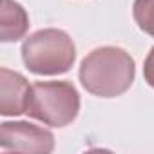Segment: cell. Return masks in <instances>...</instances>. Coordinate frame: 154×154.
Segmentation results:
<instances>
[{
    "mask_svg": "<svg viewBox=\"0 0 154 154\" xmlns=\"http://www.w3.org/2000/svg\"><path fill=\"white\" fill-rule=\"evenodd\" d=\"M143 76H145V82L154 89V47L149 51L145 63H143Z\"/></svg>",
    "mask_w": 154,
    "mask_h": 154,
    "instance_id": "cell-8",
    "label": "cell"
},
{
    "mask_svg": "<svg viewBox=\"0 0 154 154\" xmlns=\"http://www.w3.org/2000/svg\"><path fill=\"white\" fill-rule=\"evenodd\" d=\"M132 17L138 27L154 38V0H134Z\"/></svg>",
    "mask_w": 154,
    "mask_h": 154,
    "instance_id": "cell-7",
    "label": "cell"
},
{
    "mask_svg": "<svg viewBox=\"0 0 154 154\" xmlns=\"http://www.w3.org/2000/svg\"><path fill=\"white\" fill-rule=\"evenodd\" d=\"M134 60L122 49L103 45L91 51L80 63V82L84 89L100 98H116L127 93L134 82Z\"/></svg>",
    "mask_w": 154,
    "mask_h": 154,
    "instance_id": "cell-1",
    "label": "cell"
},
{
    "mask_svg": "<svg viewBox=\"0 0 154 154\" xmlns=\"http://www.w3.org/2000/svg\"><path fill=\"white\" fill-rule=\"evenodd\" d=\"M74 58V42L62 29H40L27 36L22 44V60L35 74H63L72 67Z\"/></svg>",
    "mask_w": 154,
    "mask_h": 154,
    "instance_id": "cell-2",
    "label": "cell"
},
{
    "mask_svg": "<svg viewBox=\"0 0 154 154\" xmlns=\"http://www.w3.org/2000/svg\"><path fill=\"white\" fill-rule=\"evenodd\" d=\"M0 147L2 150L49 154L54 149V136L29 122H4L0 125Z\"/></svg>",
    "mask_w": 154,
    "mask_h": 154,
    "instance_id": "cell-4",
    "label": "cell"
},
{
    "mask_svg": "<svg viewBox=\"0 0 154 154\" xmlns=\"http://www.w3.org/2000/svg\"><path fill=\"white\" fill-rule=\"evenodd\" d=\"M29 29V17L26 9L15 0H4L0 11V40L17 42L24 38Z\"/></svg>",
    "mask_w": 154,
    "mask_h": 154,
    "instance_id": "cell-6",
    "label": "cell"
},
{
    "mask_svg": "<svg viewBox=\"0 0 154 154\" xmlns=\"http://www.w3.org/2000/svg\"><path fill=\"white\" fill-rule=\"evenodd\" d=\"M31 85L20 72L0 69V114L2 116H18L24 114L29 107Z\"/></svg>",
    "mask_w": 154,
    "mask_h": 154,
    "instance_id": "cell-5",
    "label": "cell"
},
{
    "mask_svg": "<svg viewBox=\"0 0 154 154\" xmlns=\"http://www.w3.org/2000/svg\"><path fill=\"white\" fill-rule=\"evenodd\" d=\"M80 111V94L71 82H36L31 85L27 116L51 125L65 127Z\"/></svg>",
    "mask_w": 154,
    "mask_h": 154,
    "instance_id": "cell-3",
    "label": "cell"
}]
</instances>
